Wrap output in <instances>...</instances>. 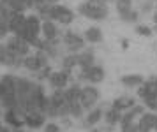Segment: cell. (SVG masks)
<instances>
[{
	"label": "cell",
	"instance_id": "52a82bcc",
	"mask_svg": "<svg viewBox=\"0 0 157 132\" xmlns=\"http://www.w3.org/2000/svg\"><path fill=\"white\" fill-rule=\"evenodd\" d=\"M104 76H106V70L102 65H92L90 69L86 70H79L78 74V81H86L88 85H94V86H97L99 83L104 81Z\"/></svg>",
	"mask_w": 157,
	"mask_h": 132
},
{
	"label": "cell",
	"instance_id": "8992f818",
	"mask_svg": "<svg viewBox=\"0 0 157 132\" xmlns=\"http://www.w3.org/2000/svg\"><path fill=\"white\" fill-rule=\"evenodd\" d=\"M78 13L81 16H85L88 20H94V21H102L106 20L108 16H109V11H108V7H97V6H92V4H88V2H81L78 6Z\"/></svg>",
	"mask_w": 157,
	"mask_h": 132
},
{
	"label": "cell",
	"instance_id": "5bb4252c",
	"mask_svg": "<svg viewBox=\"0 0 157 132\" xmlns=\"http://www.w3.org/2000/svg\"><path fill=\"white\" fill-rule=\"evenodd\" d=\"M76 58H78V69L79 70H86V69H90L92 65H95V51L92 48L81 49L78 55H76Z\"/></svg>",
	"mask_w": 157,
	"mask_h": 132
},
{
	"label": "cell",
	"instance_id": "7402d4cb",
	"mask_svg": "<svg viewBox=\"0 0 157 132\" xmlns=\"http://www.w3.org/2000/svg\"><path fill=\"white\" fill-rule=\"evenodd\" d=\"M81 85L79 83H72L69 85L67 88H65V99H67V102L71 104V102H79L81 100Z\"/></svg>",
	"mask_w": 157,
	"mask_h": 132
},
{
	"label": "cell",
	"instance_id": "8d00e7d4",
	"mask_svg": "<svg viewBox=\"0 0 157 132\" xmlns=\"http://www.w3.org/2000/svg\"><path fill=\"white\" fill-rule=\"evenodd\" d=\"M0 132H14V129H13V127H9V125H6V123H4V127H2V130Z\"/></svg>",
	"mask_w": 157,
	"mask_h": 132
},
{
	"label": "cell",
	"instance_id": "d6a6232c",
	"mask_svg": "<svg viewBox=\"0 0 157 132\" xmlns=\"http://www.w3.org/2000/svg\"><path fill=\"white\" fill-rule=\"evenodd\" d=\"M43 132H62V127L57 122H46V125L43 127Z\"/></svg>",
	"mask_w": 157,
	"mask_h": 132
},
{
	"label": "cell",
	"instance_id": "bcb514c9",
	"mask_svg": "<svg viewBox=\"0 0 157 132\" xmlns=\"http://www.w3.org/2000/svg\"><path fill=\"white\" fill-rule=\"evenodd\" d=\"M0 18H2V16H0Z\"/></svg>",
	"mask_w": 157,
	"mask_h": 132
},
{
	"label": "cell",
	"instance_id": "60d3db41",
	"mask_svg": "<svg viewBox=\"0 0 157 132\" xmlns=\"http://www.w3.org/2000/svg\"><path fill=\"white\" fill-rule=\"evenodd\" d=\"M50 4H58V0H48Z\"/></svg>",
	"mask_w": 157,
	"mask_h": 132
},
{
	"label": "cell",
	"instance_id": "4316f807",
	"mask_svg": "<svg viewBox=\"0 0 157 132\" xmlns=\"http://www.w3.org/2000/svg\"><path fill=\"white\" fill-rule=\"evenodd\" d=\"M85 109L81 107V102H71L69 104V116L71 118H83Z\"/></svg>",
	"mask_w": 157,
	"mask_h": 132
},
{
	"label": "cell",
	"instance_id": "484cf974",
	"mask_svg": "<svg viewBox=\"0 0 157 132\" xmlns=\"http://www.w3.org/2000/svg\"><path fill=\"white\" fill-rule=\"evenodd\" d=\"M118 18H120L124 23H136V21L140 20V11H136V9H131V11H127V13L118 14Z\"/></svg>",
	"mask_w": 157,
	"mask_h": 132
},
{
	"label": "cell",
	"instance_id": "4dcf8cb0",
	"mask_svg": "<svg viewBox=\"0 0 157 132\" xmlns=\"http://www.w3.org/2000/svg\"><path fill=\"white\" fill-rule=\"evenodd\" d=\"M51 72H53V70H51V67H50V65H46L44 69H41L39 72H36V79L39 81V83H41V81H44V79L48 81V77H50Z\"/></svg>",
	"mask_w": 157,
	"mask_h": 132
},
{
	"label": "cell",
	"instance_id": "4fadbf2b",
	"mask_svg": "<svg viewBox=\"0 0 157 132\" xmlns=\"http://www.w3.org/2000/svg\"><path fill=\"white\" fill-rule=\"evenodd\" d=\"M41 37L46 41H58L62 39V32H60V25H57L51 20H44L43 27H41Z\"/></svg>",
	"mask_w": 157,
	"mask_h": 132
},
{
	"label": "cell",
	"instance_id": "f6af8a7d",
	"mask_svg": "<svg viewBox=\"0 0 157 132\" xmlns=\"http://www.w3.org/2000/svg\"><path fill=\"white\" fill-rule=\"evenodd\" d=\"M148 2H157V0H148Z\"/></svg>",
	"mask_w": 157,
	"mask_h": 132
},
{
	"label": "cell",
	"instance_id": "7bdbcfd3",
	"mask_svg": "<svg viewBox=\"0 0 157 132\" xmlns=\"http://www.w3.org/2000/svg\"><path fill=\"white\" fill-rule=\"evenodd\" d=\"M152 30H154V34H157V25H155L154 28H152Z\"/></svg>",
	"mask_w": 157,
	"mask_h": 132
},
{
	"label": "cell",
	"instance_id": "f1b7e54d",
	"mask_svg": "<svg viewBox=\"0 0 157 132\" xmlns=\"http://www.w3.org/2000/svg\"><path fill=\"white\" fill-rule=\"evenodd\" d=\"M134 32L140 37H152L154 35V30L148 27V25H143V23H140V25H136V28H134Z\"/></svg>",
	"mask_w": 157,
	"mask_h": 132
},
{
	"label": "cell",
	"instance_id": "c3c4849f",
	"mask_svg": "<svg viewBox=\"0 0 157 132\" xmlns=\"http://www.w3.org/2000/svg\"><path fill=\"white\" fill-rule=\"evenodd\" d=\"M113 2H115V0H113Z\"/></svg>",
	"mask_w": 157,
	"mask_h": 132
},
{
	"label": "cell",
	"instance_id": "f546056e",
	"mask_svg": "<svg viewBox=\"0 0 157 132\" xmlns=\"http://www.w3.org/2000/svg\"><path fill=\"white\" fill-rule=\"evenodd\" d=\"M9 35H11V30H9V23H7V20L0 18V42L6 41Z\"/></svg>",
	"mask_w": 157,
	"mask_h": 132
},
{
	"label": "cell",
	"instance_id": "d6986e66",
	"mask_svg": "<svg viewBox=\"0 0 157 132\" xmlns=\"http://www.w3.org/2000/svg\"><path fill=\"white\" fill-rule=\"evenodd\" d=\"M102 116H104V109H102L101 106H95L94 109H90V111L86 113V116H85V125L92 129V127H95V125L101 122V120H102Z\"/></svg>",
	"mask_w": 157,
	"mask_h": 132
},
{
	"label": "cell",
	"instance_id": "277c9868",
	"mask_svg": "<svg viewBox=\"0 0 157 132\" xmlns=\"http://www.w3.org/2000/svg\"><path fill=\"white\" fill-rule=\"evenodd\" d=\"M4 42H6V48H7L13 55L20 56V58H25L27 55L32 53V46H30L27 41H23L21 37H18V35H14V34H11Z\"/></svg>",
	"mask_w": 157,
	"mask_h": 132
},
{
	"label": "cell",
	"instance_id": "3957f363",
	"mask_svg": "<svg viewBox=\"0 0 157 132\" xmlns=\"http://www.w3.org/2000/svg\"><path fill=\"white\" fill-rule=\"evenodd\" d=\"M62 44L65 46V51L67 53H74V55H78L81 49H85L86 42L83 39V35L76 34V32H72V30H65L64 34H62Z\"/></svg>",
	"mask_w": 157,
	"mask_h": 132
},
{
	"label": "cell",
	"instance_id": "7dc6e473",
	"mask_svg": "<svg viewBox=\"0 0 157 132\" xmlns=\"http://www.w3.org/2000/svg\"><path fill=\"white\" fill-rule=\"evenodd\" d=\"M155 6H157V4H155Z\"/></svg>",
	"mask_w": 157,
	"mask_h": 132
},
{
	"label": "cell",
	"instance_id": "9a60e30c",
	"mask_svg": "<svg viewBox=\"0 0 157 132\" xmlns=\"http://www.w3.org/2000/svg\"><path fill=\"white\" fill-rule=\"evenodd\" d=\"M2 122L13 129H25V120L14 111V109H6L2 115Z\"/></svg>",
	"mask_w": 157,
	"mask_h": 132
},
{
	"label": "cell",
	"instance_id": "d590c367",
	"mask_svg": "<svg viewBox=\"0 0 157 132\" xmlns=\"http://www.w3.org/2000/svg\"><path fill=\"white\" fill-rule=\"evenodd\" d=\"M120 46H122V49H127L129 48V41L127 39H120Z\"/></svg>",
	"mask_w": 157,
	"mask_h": 132
},
{
	"label": "cell",
	"instance_id": "74e56055",
	"mask_svg": "<svg viewBox=\"0 0 157 132\" xmlns=\"http://www.w3.org/2000/svg\"><path fill=\"white\" fill-rule=\"evenodd\" d=\"M152 20H154V25H157V11L152 14Z\"/></svg>",
	"mask_w": 157,
	"mask_h": 132
},
{
	"label": "cell",
	"instance_id": "cb8c5ba5",
	"mask_svg": "<svg viewBox=\"0 0 157 132\" xmlns=\"http://www.w3.org/2000/svg\"><path fill=\"white\" fill-rule=\"evenodd\" d=\"M9 2L16 13H27L29 9L34 7V0H9Z\"/></svg>",
	"mask_w": 157,
	"mask_h": 132
},
{
	"label": "cell",
	"instance_id": "7a4b0ae2",
	"mask_svg": "<svg viewBox=\"0 0 157 132\" xmlns=\"http://www.w3.org/2000/svg\"><path fill=\"white\" fill-rule=\"evenodd\" d=\"M46 65H50V58H48V55L44 51H39V49H36L34 53H30V55H27L23 58V67L29 72H32V74L39 72Z\"/></svg>",
	"mask_w": 157,
	"mask_h": 132
},
{
	"label": "cell",
	"instance_id": "836d02e7",
	"mask_svg": "<svg viewBox=\"0 0 157 132\" xmlns=\"http://www.w3.org/2000/svg\"><path fill=\"white\" fill-rule=\"evenodd\" d=\"M88 4H92V6H97V7H106L108 0H86Z\"/></svg>",
	"mask_w": 157,
	"mask_h": 132
},
{
	"label": "cell",
	"instance_id": "603a6c76",
	"mask_svg": "<svg viewBox=\"0 0 157 132\" xmlns=\"http://www.w3.org/2000/svg\"><path fill=\"white\" fill-rule=\"evenodd\" d=\"M62 70H65V72H69L71 74L74 69H78V58H76V55L74 53H65L64 56H62Z\"/></svg>",
	"mask_w": 157,
	"mask_h": 132
},
{
	"label": "cell",
	"instance_id": "7c38bea8",
	"mask_svg": "<svg viewBox=\"0 0 157 132\" xmlns=\"http://www.w3.org/2000/svg\"><path fill=\"white\" fill-rule=\"evenodd\" d=\"M48 122V116L43 111H30L25 115V127L29 130H39L43 129Z\"/></svg>",
	"mask_w": 157,
	"mask_h": 132
},
{
	"label": "cell",
	"instance_id": "d4e9b609",
	"mask_svg": "<svg viewBox=\"0 0 157 132\" xmlns=\"http://www.w3.org/2000/svg\"><path fill=\"white\" fill-rule=\"evenodd\" d=\"M14 13L16 11L13 9V6H11L9 0H0V16H2L4 20H9Z\"/></svg>",
	"mask_w": 157,
	"mask_h": 132
},
{
	"label": "cell",
	"instance_id": "ee69618b",
	"mask_svg": "<svg viewBox=\"0 0 157 132\" xmlns=\"http://www.w3.org/2000/svg\"><path fill=\"white\" fill-rule=\"evenodd\" d=\"M2 115H4V109H2V107H0V118H2Z\"/></svg>",
	"mask_w": 157,
	"mask_h": 132
},
{
	"label": "cell",
	"instance_id": "ab89813d",
	"mask_svg": "<svg viewBox=\"0 0 157 132\" xmlns=\"http://www.w3.org/2000/svg\"><path fill=\"white\" fill-rule=\"evenodd\" d=\"M88 132H101V130H99V129H95V127H92V129H90Z\"/></svg>",
	"mask_w": 157,
	"mask_h": 132
},
{
	"label": "cell",
	"instance_id": "e0dca14e",
	"mask_svg": "<svg viewBox=\"0 0 157 132\" xmlns=\"http://www.w3.org/2000/svg\"><path fill=\"white\" fill-rule=\"evenodd\" d=\"M7 23H9V30H11V34L16 35L23 27H25V23H27V14L25 13H14L7 20Z\"/></svg>",
	"mask_w": 157,
	"mask_h": 132
},
{
	"label": "cell",
	"instance_id": "ba28073f",
	"mask_svg": "<svg viewBox=\"0 0 157 132\" xmlns=\"http://www.w3.org/2000/svg\"><path fill=\"white\" fill-rule=\"evenodd\" d=\"M136 95H138V99H141V102L150 100V99L157 100V76L155 74L150 77H145V83L136 88Z\"/></svg>",
	"mask_w": 157,
	"mask_h": 132
},
{
	"label": "cell",
	"instance_id": "83f0119b",
	"mask_svg": "<svg viewBox=\"0 0 157 132\" xmlns=\"http://www.w3.org/2000/svg\"><path fill=\"white\" fill-rule=\"evenodd\" d=\"M115 9H117L118 14L127 13L131 9H134V7H132V0H115Z\"/></svg>",
	"mask_w": 157,
	"mask_h": 132
},
{
	"label": "cell",
	"instance_id": "5b68a950",
	"mask_svg": "<svg viewBox=\"0 0 157 132\" xmlns=\"http://www.w3.org/2000/svg\"><path fill=\"white\" fill-rule=\"evenodd\" d=\"M101 100V92L97 86H94V85H85L83 88H81V107L85 109L86 113L94 109L95 106L99 104Z\"/></svg>",
	"mask_w": 157,
	"mask_h": 132
},
{
	"label": "cell",
	"instance_id": "ffe728a7",
	"mask_svg": "<svg viewBox=\"0 0 157 132\" xmlns=\"http://www.w3.org/2000/svg\"><path fill=\"white\" fill-rule=\"evenodd\" d=\"M120 83L125 88H138L145 83V76L143 74H125L120 77Z\"/></svg>",
	"mask_w": 157,
	"mask_h": 132
},
{
	"label": "cell",
	"instance_id": "30bf717a",
	"mask_svg": "<svg viewBox=\"0 0 157 132\" xmlns=\"http://www.w3.org/2000/svg\"><path fill=\"white\" fill-rule=\"evenodd\" d=\"M0 63L9 69H20V67H23V58L13 55L6 48V42H0Z\"/></svg>",
	"mask_w": 157,
	"mask_h": 132
},
{
	"label": "cell",
	"instance_id": "ac0fdd59",
	"mask_svg": "<svg viewBox=\"0 0 157 132\" xmlns=\"http://www.w3.org/2000/svg\"><path fill=\"white\" fill-rule=\"evenodd\" d=\"M134 106H136V99L131 97V95H120L111 102V107H115L117 111H122V113L134 107Z\"/></svg>",
	"mask_w": 157,
	"mask_h": 132
},
{
	"label": "cell",
	"instance_id": "e575fe53",
	"mask_svg": "<svg viewBox=\"0 0 157 132\" xmlns=\"http://www.w3.org/2000/svg\"><path fill=\"white\" fill-rule=\"evenodd\" d=\"M154 9V4L152 2H145V4H141V13H150Z\"/></svg>",
	"mask_w": 157,
	"mask_h": 132
},
{
	"label": "cell",
	"instance_id": "9c48e42d",
	"mask_svg": "<svg viewBox=\"0 0 157 132\" xmlns=\"http://www.w3.org/2000/svg\"><path fill=\"white\" fill-rule=\"evenodd\" d=\"M71 83V74L65 72V70L58 69V70H53L48 77V85H50L53 90H65Z\"/></svg>",
	"mask_w": 157,
	"mask_h": 132
},
{
	"label": "cell",
	"instance_id": "f35d334b",
	"mask_svg": "<svg viewBox=\"0 0 157 132\" xmlns=\"http://www.w3.org/2000/svg\"><path fill=\"white\" fill-rule=\"evenodd\" d=\"M14 132H32V130H29V129H14Z\"/></svg>",
	"mask_w": 157,
	"mask_h": 132
},
{
	"label": "cell",
	"instance_id": "6da1fadb",
	"mask_svg": "<svg viewBox=\"0 0 157 132\" xmlns=\"http://www.w3.org/2000/svg\"><path fill=\"white\" fill-rule=\"evenodd\" d=\"M74 11L69 9L67 6H62V4H53L50 7L48 14L44 16V20H51L55 21L57 25H62V27H69L72 21H74ZM43 20V21H44Z\"/></svg>",
	"mask_w": 157,
	"mask_h": 132
},
{
	"label": "cell",
	"instance_id": "8fae6325",
	"mask_svg": "<svg viewBox=\"0 0 157 132\" xmlns=\"http://www.w3.org/2000/svg\"><path fill=\"white\" fill-rule=\"evenodd\" d=\"M138 132H157V113L145 111L138 118Z\"/></svg>",
	"mask_w": 157,
	"mask_h": 132
},
{
	"label": "cell",
	"instance_id": "b9f144b4",
	"mask_svg": "<svg viewBox=\"0 0 157 132\" xmlns=\"http://www.w3.org/2000/svg\"><path fill=\"white\" fill-rule=\"evenodd\" d=\"M2 127H4V122H2V118H0V130H2Z\"/></svg>",
	"mask_w": 157,
	"mask_h": 132
},
{
	"label": "cell",
	"instance_id": "1f68e13d",
	"mask_svg": "<svg viewBox=\"0 0 157 132\" xmlns=\"http://www.w3.org/2000/svg\"><path fill=\"white\" fill-rule=\"evenodd\" d=\"M118 127H120V132H138V122H125Z\"/></svg>",
	"mask_w": 157,
	"mask_h": 132
},
{
	"label": "cell",
	"instance_id": "44dd1931",
	"mask_svg": "<svg viewBox=\"0 0 157 132\" xmlns=\"http://www.w3.org/2000/svg\"><path fill=\"white\" fill-rule=\"evenodd\" d=\"M102 120L106 122L108 127L118 125V123H120V120H122V111H117L115 107L109 106L108 109H104V116H102Z\"/></svg>",
	"mask_w": 157,
	"mask_h": 132
},
{
	"label": "cell",
	"instance_id": "2e32d148",
	"mask_svg": "<svg viewBox=\"0 0 157 132\" xmlns=\"http://www.w3.org/2000/svg\"><path fill=\"white\" fill-rule=\"evenodd\" d=\"M83 39H85V42H88V44H101V42L104 41V35H102V30H101L99 27H95V25H92V27H88L83 32Z\"/></svg>",
	"mask_w": 157,
	"mask_h": 132
}]
</instances>
